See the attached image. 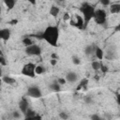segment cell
<instances>
[{
  "mask_svg": "<svg viewBox=\"0 0 120 120\" xmlns=\"http://www.w3.org/2000/svg\"><path fill=\"white\" fill-rule=\"evenodd\" d=\"M51 59H56L57 60V55L55 53H52L51 54Z\"/></svg>",
  "mask_w": 120,
  "mask_h": 120,
  "instance_id": "d590c367",
  "label": "cell"
},
{
  "mask_svg": "<svg viewBox=\"0 0 120 120\" xmlns=\"http://www.w3.org/2000/svg\"><path fill=\"white\" fill-rule=\"evenodd\" d=\"M35 68H36V65L34 63H27V64H25L22 67V74L23 76H26V77L35 78L36 77Z\"/></svg>",
  "mask_w": 120,
  "mask_h": 120,
  "instance_id": "277c9868",
  "label": "cell"
},
{
  "mask_svg": "<svg viewBox=\"0 0 120 120\" xmlns=\"http://www.w3.org/2000/svg\"><path fill=\"white\" fill-rule=\"evenodd\" d=\"M8 23H9V24H11V25H15V24H17V23H18V20H17V19H13V20L9 21V22H8Z\"/></svg>",
  "mask_w": 120,
  "mask_h": 120,
  "instance_id": "836d02e7",
  "label": "cell"
},
{
  "mask_svg": "<svg viewBox=\"0 0 120 120\" xmlns=\"http://www.w3.org/2000/svg\"><path fill=\"white\" fill-rule=\"evenodd\" d=\"M40 38H43L48 44L52 47L57 46L58 38H59V29L56 25H51L45 28V30L40 35Z\"/></svg>",
  "mask_w": 120,
  "mask_h": 120,
  "instance_id": "6da1fadb",
  "label": "cell"
},
{
  "mask_svg": "<svg viewBox=\"0 0 120 120\" xmlns=\"http://www.w3.org/2000/svg\"><path fill=\"white\" fill-rule=\"evenodd\" d=\"M95 47H96V46H94V45H88V46H86V48H85V50H84L85 54H86L87 56H89V55H91L92 53H94V52H95Z\"/></svg>",
  "mask_w": 120,
  "mask_h": 120,
  "instance_id": "ac0fdd59",
  "label": "cell"
},
{
  "mask_svg": "<svg viewBox=\"0 0 120 120\" xmlns=\"http://www.w3.org/2000/svg\"><path fill=\"white\" fill-rule=\"evenodd\" d=\"M50 63H51L52 66H55V65L57 64V60H56V59H51V60H50Z\"/></svg>",
  "mask_w": 120,
  "mask_h": 120,
  "instance_id": "e575fe53",
  "label": "cell"
},
{
  "mask_svg": "<svg viewBox=\"0 0 120 120\" xmlns=\"http://www.w3.org/2000/svg\"><path fill=\"white\" fill-rule=\"evenodd\" d=\"M71 59H72V63L74 65H80L81 64V60H80V58L78 56H72Z\"/></svg>",
  "mask_w": 120,
  "mask_h": 120,
  "instance_id": "484cf974",
  "label": "cell"
},
{
  "mask_svg": "<svg viewBox=\"0 0 120 120\" xmlns=\"http://www.w3.org/2000/svg\"><path fill=\"white\" fill-rule=\"evenodd\" d=\"M19 109H20V112L22 114H24L26 112V111L29 109V103H28V101H27V99L25 98H22L20 100V102H19Z\"/></svg>",
  "mask_w": 120,
  "mask_h": 120,
  "instance_id": "52a82bcc",
  "label": "cell"
},
{
  "mask_svg": "<svg viewBox=\"0 0 120 120\" xmlns=\"http://www.w3.org/2000/svg\"><path fill=\"white\" fill-rule=\"evenodd\" d=\"M2 83H3V81H2V78H0V87L2 86Z\"/></svg>",
  "mask_w": 120,
  "mask_h": 120,
  "instance_id": "74e56055",
  "label": "cell"
},
{
  "mask_svg": "<svg viewBox=\"0 0 120 120\" xmlns=\"http://www.w3.org/2000/svg\"><path fill=\"white\" fill-rule=\"evenodd\" d=\"M26 95L33 98H39L42 97V92L38 86H30L27 89Z\"/></svg>",
  "mask_w": 120,
  "mask_h": 120,
  "instance_id": "8992f818",
  "label": "cell"
},
{
  "mask_svg": "<svg viewBox=\"0 0 120 120\" xmlns=\"http://www.w3.org/2000/svg\"><path fill=\"white\" fill-rule=\"evenodd\" d=\"M65 80H66L67 82H70V83L75 82H77V80H78V75H77L76 72L69 71V72L67 73V75H66V77H65Z\"/></svg>",
  "mask_w": 120,
  "mask_h": 120,
  "instance_id": "ba28073f",
  "label": "cell"
},
{
  "mask_svg": "<svg viewBox=\"0 0 120 120\" xmlns=\"http://www.w3.org/2000/svg\"><path fill=\"white\" fill-rule=\"evenodd\" d=\"M74 26L79 29H84V22L81 15H76V21L74 22Z\"/></svg>",
  "mask_w": 120,
  "mask_h": 120,
  "instance_id": "30bf717a",
  "label": "cell"
},
{
  "mask_svg": "<svg viewBox=\"0 0 120 120\" xmlns=\"http://www.w3.org/2000/svg\"><path fill=\"white\" fill-rule=\"evenodd\" d=\"M4 4L5 6L8 8V9H12L14 8V6L16 5V1L15 0H5L4 1Z\"/></svg>",
  "mask_w": 120,
  "mask_h": 120,
  "instance_id": "e0dca14e",
  "label": "cell"
},
{
  "mask_svg": "<svg viewBox=\"0 0 120 120\" xmlns=\"http://www.w3.org/2000/svg\"><path fill=\"white\" fill-rule=\"evenodd\" d=\"M0 66L1 67H5L7 66V60L4 57V55H0Z\"/></svg>",
  "mask_w": 120,
  "mask_h": 120,
  "instance_id": "83f0119b",
  "label": "cell"
},
{
  "mask_svg": "<svg viewBox=\"0 0 120 120\" xmlns=\"http://www.w3.org/2000/svg\"><path fill=\"white\" fill-rule=\"evenodd\" d=\"M93 19L95 20V22L101 25L106 22L107 20V12L104 9H96Z\"/></svg>",
  "mask_w": 120,
  "mask_h": 120,
  "instance_id": "3957f363",
  "label": "cell"
},
{
  "mask_svg": "<svg viewBox=\"0 0 120 120\" xmlns=\"http://www.w3.org/2000/svg\"><path fill=\"white\" fill-rule=\"evenodd\" d=\"M84 101H85L87 104H90V103L93 102V98H92V97H90V96H86V97H84Z\"/></svg>",
  "mask_w": 120,
  "mask_h": 120,
  "instance_id": "4dcf8cb0",
  "label": "cell"
},
{
  "mask_svg": "<svg viewBox=\"0 0 120 120\" xmlns=\"http://www.w3.org/2000/svg\"><path fill=\"white\" fill-rule=\"evenodd\" d=\"M36 114H37V112H36L35 111H33L32 109L29 108V109L26 111V112L24 113V116H25V117H32V116H35Z\"/></svg>",
  "mask_w": 120,
  "mask_h": 120,
  "instance_id": "7402d4cb",
  "label": "cell"
},
{
  "mask_svg": "<svg viewBox=\"0 0 120 120\" xmlns=\"http://www.w3.org/2000/svg\"><path fill=\"white\" fill-rule=\"evenodd\" d=\"M0 14H1V6H0Z\"/></svg>",
  "mask_w": 120,
  "mask_h": 120,
  "instance_id": "f35d334b",
  "label": "cell"
},
{
  "mask_svg": "<svg viewBox=\"0 0 120 120\" xmlns=\"http://www.w3.org/2000/svg\"><path fill=\"white\" fill-rule=\"evenodd\" d=\"M69 20H70V14L68 13V12H66V13L64 14V16H63V21L68 22V21H69Z\"/></svg>",
  "mask_w": 120,
  "mask_h": 120,
  "instance_id": "1f68e13d",
  "label": "cell"
},
{
  "mask_svg": "<svg viewBox=\"0 0 120 120\" xmlns=\"http://www.w3.org/2000/svg\"><path fill=\"white\" fill-rule=\"evenodd\" d=\"M120 12V4L119 3H112L110 5V13L118 14Z\"/></svg>",
  "mask_w": 120,
  "mask_h": 120,
  "instance_id": "7c38bea8",
  "label": "cell"
},
{
  "mask_svg": "<svg viewBox=\"0 0 120 120\" xmlns=\"http://www.w3.org/2000/svg\"><path fill=\"white\" fill-rule=\"evenodd\" d=\"M80 10L82 13V17L83 22H84V27H86L87 24H88V22L93 19L94 14H95V11H96V8H95L94 6H92L89 3H83L81 6Z\"/></svg>",
  "mask_w": 120,
  "mask_h": 120,
  "instance_id": "7a4b0ae2",
  "label": "cell"
},
{
  "mask_svg": "<svg viewBox=\"0 0 120 120\" xmlns=\"http://www.w3.org/2000/svg\"><path fill=\"white\" fill-rule=\"evenodd\" d=\"M100 4L104 7H106V6H110L112 4V2L110 0H100Z\"/></svg>",
  "mask_w": 120,
  "mask_h": 120,
  "instance_id": "f546056e",
  "label": "cell"
},
{
  "mask_svg": "<svg viewBox=\"0 0 120 120\" xmlns=\"http://www.w3.org/2000/svg\"><path fill=\"white\" fill-rule=\"evenodd\" d=\"M25 53L29 56H39L41 54V49L38 45L33 44L25 47Z\"/></svg>",
  "mask_w": 120,
  "mask_h": 120,
  "instance_id": "5b68a950",
  "label": "cell"
},
{
  "mask_svg": "<svg viewBox=\"0 0 120 120\" xmlns=\"http://www.w3.org/2000/svg\"><path fill=\"white\" fill-rule=\"evenodd\" d=\"M101 64H102V63H101V61H98V60L92 61V63H91V68H93V70L98 71V70H99Z\"/></svg>",
  "mask_w": 120,
  "mask_h": 120,
  "instance_id": "2e32d148",
  "label": "cell"
},
{
  "mask_svg": "<svg viewBox=\"0 0 120 120\" xmlns=\"http://www.w3.org/2000/svg\"><path fill=\"white\" fill-rule=\"evenodd\" d=\"M90 120H103V119H102V117H101L100 115H98V113H93V114H91V116H90Z\"/></svg>",
  "mask_w": 120,
  "mask_h": 120,
  "instance_id": "603a6c76",
  "label": "cell"
},
{
  "mask_svg": "<svg viewBox=\"0 0 120 120\" xmlns=\"http://www.w3.org/2000/svg\"><path fill=\"white\" fill-rule=\"evenodd\" d=\"M59 12H60L59 7H57V6H52V7L50 8V14H51L52 16L56 17Z\"/></svg>",
  "mask_w": 120,
  "mask_h": 120,
  "instance_id": "9a60e30c",
  "label": "cell"
},
{
  "mask_svg": "<svg viewBox=\"0 0 120 120\" xmlns=\"http://www.w3.org/2000/svg\"><path fill=\"white\" fill-rule=\"evenodd\" d=\"M99 70L102 72V73H107L108 72V70H109V68L107 67V66H105V65H103V64H101V66H100V68H99Z\"/></svg>",
  "mask_w": 120,
  "mask_h": 120,
  "instance_id": "f1b7e54d",
  "label": "cell"
},
{
  "mask_svg": "<svg viewBox=\"0 0 120 120\" xmlns=\"http://www.w3.org/2000/svg\"><path fill=\"white\" fill-rule=\"evenodd\" d=\"M57 82L60 84V85H64V84H66V80H65V78H59L58 80H57Z\"/></svg>",
  "mask_w": 120,
  "mask_h": 120,
  "instance_id": "d6a6232c",
  "label": "cell"
},
{
  "mask_svg": "<svg viewBox=\"0 0 120 120\" xmlns=\"http://www.w3.org/2000/svg\"><path fill=\"white\" fill-rule=\"evenodd\" d=\"M2 77H3V70H2V68L0 66V78H2Z\"/></svg>",
  "mask_w": 120,
  "mask_h": 120,
  "instance_id": "8d00e7d4",
  "label": "cell"
},
{
  "mask_svg": "<svg viewBox=\"0 0 120 120\" xmlns=\"http://www.w3.org/2000/svg\"><path fill=\"white\" fill-rule=\"evenodd\" d=\"M24 120H41V116L37 113L35 116H32V117H25Z\"/></svg>",
  "mask_w": 120,
  "mask_h": 120,
  "instance_id": "cb8c5ba5",
  "label": "cell"
},
{
  "mask_svg": "<svg viewBox=\"0 0 120 120\" xmlns=\"http://www.w3.org/2000/svg\"><path fill=\"white\" fill-rule=\"evenodd\" d=\"M59 116H60V118L62 120H68V114L67 112H61L59 113Z\"/></svg>",
  "mask_w": 120,
  "mask_h": 120,
  "instance_id": "4316f807",
  "label": "cell"
},
{
  "mask_svg": "<svg viewBox=\"0 0 120 120\" xmlns=\"http://www.w3.org/2000/svg\"><path fill=\"white\" fill-rule=\"evenodd\" d=\"M22 43H23V45H24L25 47H28V46L34 44V43H33V40H32L31 38H29V37L23 38H22Z\"/></svg>",
  "mask_w": 120,
  "mask_h": 120,
  "instance_id": "ffe728a7",
  "label": "cell"
},
{
  "mask_svg": "<svg viewBox=\"0 0 120 120\" xmlns=\"http://www.w3.org/2000/svg\"><path fill=\"white\" fill-rule=\"evenodd\" d=\"M44 71H45L44 67H42L40 65H38V66L36 65V68H35V73H36V75H40V74L44 73Z\"/></svg>",
  "mask_w": 120,
  "mask_h": 120,
  "instance_id": "d6986e66",
  "label": "cell"
},
{
  "mask_svg": "<svg viewBox=\"0 0 120 120\" xmlns=\"http://www.w3.org/2000/svg\"><path fill=\"white\" fill-rule=\"evenodd\" d=\"M21 116H22V112H21L15 111V112H12V117L15 118V119H19V118H21Z\"/></svg>",
  "mask_w": 120,
  "mask_h": 120,
  "instance_id": "d4e9b609",
  "label": "cell"
},
{
  "mask_svg": "<svg viewBox=\"0 0 120 120\" xmlns=\"http://www.w3.org/2000/svg\"><path fill=\"white\" fill-rule=\"evenodd\" d=\"M87 83H88V80H87V79L82 80L81 82H80V84H79L78 87H77V90H80V89H82V88H85V86L87 85Z\"/></svg>",
  "mask_w": 120,
  "mask_h": 120,
  "instance_id": "44dd1931",
  "label": "cell"
},
{
  "mask_svg": "<svg viewBox=\"0 0 120 120\" xmlns=\"http://www.w3.org/2000/svg\"><path fill=\"white\" fill-rule=\"evenodd\" d=\"M10 38V31L9 29L8 28H3V29H0V39L4 40V41H7Z\"/></svg>",
  "mask_w": 120,
  "mask_h": 120,
  "instance_id": "9c48e42d",
  "label": "cell"
},
{
  "mask_svg": "<svg viewBox=\"0 0 120 120\" xmlns=\"http://www.w3.org/2000/svg\"><path fill=\"white\" fill-rule=\"evenodd\" d=\"M2 81H3V82H5V83H7L8 85H12L13 86V85L16 84V80L14 78L10 77V76H3L2 77Z\"/></svg>",
  "mask_w": 120,
  "mask_h": 120,
  "instance_id": "4fadbf2b",
  "label": "cell"
},
{
  "mask_svg": "<svg viewBox=\"0 0 120 120\" xmlns=\"http://www.w3.org/2000/svg\"><path fill=\"white\" fill-rule=\"evenodd\" d=\"M50 89L52 92H59L61 90V85L57 82H53L50 84Z\"/></svg>",
  "mask_w": 120,
  "mask_h": 120,
  "instance_id": "5bb4252c",
  "label": "cell"
},
{
  "mask_svg": "<svg viewBox=\"0 0 120 120\" xmlns=\"http://www.w3.org/2000/svg\"><path fill=\"white\" fill-rule=\"evenodd\" d=\"M94 53H95L96 57L98 59V61H101V60L104 58V51H103L100 47H98V46H96V47H95V52H94Z\"/></svg>",
  "mask_w": 120,
  "mask_h": 120,
  "instance_id": "8fae6325",
  "label": "cell"
}]
</instances>
